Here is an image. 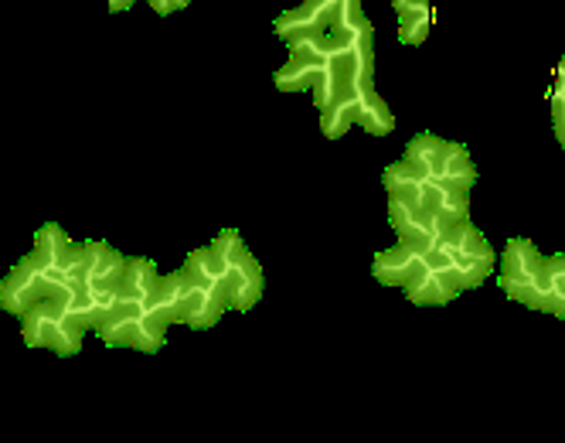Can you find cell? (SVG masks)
Returning <instances> with one entry per match:
<instances>
[{
    "label": "cell",
    "instance_id": "obj_16",
    "mask_svg": "<svg viewBox=\"0 0 565 443\" xmlns=\"http://www.w3.org/2000/svg\"><path fill=\"white\" fill-rule=\"evenodd\" d=\"M548 273L555 279V294H558V317H565V253L548 256Z\"/></svg>",
    "mask_w": 565,
    "mask_h": 443
},
{
    "label": "cell",
    "instance_id": "obj_3",
    "mask_svg": "<svg viewBox=\"0 0 565 443\" xmlns=\"http://www.w3.org/2000/svg\"><path fill=\"white\" fill-rule=\"evenodd\" d=\"M68 294H72V287H65L55 297L38 300L21 317V335L31 348H52L55 355H75L78 348H83L86 328L68 314V307H65Z\"/></svg>",
    "mask_w": 565,
    "mask_h": 443
},
{
    "label": "cell",
    "instance_id": "obj_8",
    "mask_svg": "<svg viewBox=\"0 0 565 443\" xmlns=\"http://www.w3.org/2000/svg\"><path fill=\"white\" fill-rule=\"evenodd\" d=\"M426 266V250L423 246H413V243H398L392 250H382L372 263V273L375 279H382V284L388 287H406L409 279Z\"/></svg>",
    "mask_w": 565,
    "mask_h": 443
},
{
    "label": "cell",
    "instance_id": "obj_21",
    "mask_svg": "<svg viewBox=\"0 0 565 443\" xmlns=\"http://www.w3.org/2000/svg\"><path fill=\"white\" fill-rule=\"evenodd\" d=\"M351 4H361V0H351Z\"/></svg>",
    "mask_w": 565,
    "mask_h": 443
},
{
    "label": "cell",
    "instance_id": "obj_14",
    "mask_svg": "<svg viewBox=\"0 0 565 443\" xmlns=\"http://www.w3.org/2000/svg\"><path fill=\"white\" fill-rule=\"evenodd\" d=\"M439 181H447L454 188H463V191H470L477 184V165H473V157H470V150L463 144L450 140L447 165H443V178Z\"/></svg>",
    "mask_w": 565,
    "mask_h": 443
},
{
    "label": "cell",
    "instance_id": "obj_13",
    "mask_svg": "<svg viewBox=\"0 0 565 443\" xmlns=\"http://www.w3.org/2000/svg\"><path fill=\"white\" fill-rule=\"evenodd\" d=\"M358 89L361 86H348L328 109H320V130H324L328 140H338L348 134V127H354L358 116Z\"/></svg>",
    "mask_w": 565,
    "mask_h": 443
},
{
    "label": "cell",
    "instance_id": "obj_15",
    "mask_svg": "<svg viewBox=\"0 0 565 443\" xmlns=\"http://www.w3.org/2000/svg\"><path fill=\"white\" fill-rule=\"evenodd\" d=\"M429 24H433L429 0H419V4L398 11V38H402V45H423L426 34H429Z\"/></svg>",
    "mask_w": 565,
    "mask_h": 443
},
{
    "label": "cell",
    "instance_id": "obj_10",
    "mask_svg": "<svg viewBox=\"0 0 565 443\" xmlns=\"http://www.w3.org/2000/svg\"><path fill=\"white\" fill-rule=\"evenodd\" d=\"M83 253H86V279L89 284L119 291L124 273H127V256H119L106 243H83Z\"/></svg>",
    "mask_w": 565,
    "mask_h": 443
},
{
    "label": "cell",
    "instance_id": "obj_11",
    "mask_svg": "<svg viewBox=\"0 0 565 443\" xmlns=\"http://www.w3.org/2000/svg\"><path fill=\"white\" fill-rule=\"evenodd\" d=\"M447 150H450V140H443L436 134H419L409 140L406 147V157L402 160H409V165L416 171H423L426 178H443V165H447Z\"/></svg>",
    "mask_w": 565,
    "mask_h": 443
},
{
    "label": "cell",
    "instance_id": "obj_6",
    "mask_svg": "<svg viewBox=\"0 0 565 443\" xmlns=\"http://www.w3.org/2000/svg\"><path fill=\"white\" fill-rule=\"evenodd\" d=\"M49 291L42 284V273H38V263L28 256L21 260L8 276H4V284H0V307L24 317L38 300H45Z\"/></svg>",
    "mask_w": 565,
    "mask_h": 443
},
{
    "label": "cell",
    "instance_id": "obj_9",
    "mask_svg": "<svg viewBox=\"0 0 565 443\" xmlns=\"http://www.w3.org/2000/svg\"><path fill=\"white\" fill-rule=\"evenodd\" d=\"M406 294L413 304H423V307H433V304H450L460 291L454 287V279H450V270H443V266H423L409 284H406Z\"/></svg>",
    "mask_w": 565,
    "mask_h": 443
},
{
    "label": "cell",
    "instance_id": "obj_5",
    "mask_svg": "<svg viewBox=\"0 0 565 443\" xmlns=\"http://www.w3.org/2000/svg\"><path fill=\"white\" fill-rule=\"evenodd\" d=\"M212 250L225 263L232 310H253L263 300V266H259V260L249 253V246L242 243V235L235 229L218 232L212 239Z\"/></svg>",
    "mask_w": 565,
    "mask_h": 443
},
{
    "label": "cell",
    "instance_id": "obj_1",
    "mask_svg": "<svg viewBox=\"0 0 565 443\" xmlns=\"http://www.w3.org/2000/svg\"><path fill=\"white\" fill-rule=\"evenodd\" d=\"M501 291L535 310L558 317V294L548 273V256H542L529 239H511L501 256Z\"/></svg>",
    "mask_w": 565,
    "mask_h": 443
},
{
    "label": "cell",
    "instance_id": "obj_2",
    "mask_svg": "<svg viewBox=\"0 0 565 443\" xmlns=\"http://www.w3.org/2000/svg\"><path fill=\"white\" fill-rule=\"evenodd\" d=\"M188 276L194 279V307L184 317V325L194 331H209L218 325V317L232 307V294H228V276H225V263L222 256L212 250V243L205 250H194L184 260Z\"/></svg>",
    "mask_w": 565,
    "mask_h": 443
},
{
    "label": "cell",
    "instance_id": "obj_4",
    "mask_svg": "<svg viewBox=\"0 0 565 443\" xmlns=\"http://www.w3.org/2000/svg\"><path fill=\"white\" fill-rule=\"evenodd\" d=\"M358 21H365V11H361V4H351V0H303L300 8L282 11L276 18L273 31L287 45H294V42H300V38L328 34L331 28L358 24Z\"/></svg>",
    "mask_w": 565,
    "mask_h": 443
},
{
    "label": "cell",
    "instance_id": "obj_18",
    "mask_svg": "<svg viewBox=\"0 0 565 443\" xmlns=\"http://www.w3.org/2000/svg\"><path fill=\"white\" fill-rule=\"evenodd\" d=\"M147 4L157 11V14H174V11H181V8H188L191 0H147Z\"/></svg>",
    "mask_w": 565,
    "mask_h": 443
},
{
    "label": "cell",
    "instance_id": "obj_17",
    "mask_svg": "<svg viewBox=\"0 0 565 443\" xmlns=\"http://www.w3.org/2000/svg\"><path fill=\"white\" fill-rule=\"evenodd\" d=\"M552 127H555L558 144L565 147V96H555V93H552Z\"/></svg>",
    "mask_w": 565,
    "mask_h": 443
},
{
    "label": "cell",
    "instance_id": "obj_20",
    "mask_svg": "<svg viewBox=\"0 0 565 443\" xmlns=\"http://www.w3.org/2000/svg\"><path fill=\"white\" fill-rule=\"evenodd\" d=\"M413 4H419V0H392L395 14H398V11H406V8H413Z\"/></svg>",
    "mask_w": 565,
    "mask_h": 443
},
{
    "label": "cell",
    "instance_id": "obj_19",
    "mask_svg": "<svg viewBox=\"0 0 565 443\" xmlns=\"http://www.w3.org/2000/svg\"><path fill=\"white\" fill-rule=\"evenodd\" d=\"M134 4H137V0H109V11H127Z\"/></svg>",
    "mask_w": 565,
    "mask_h": 443
},
{
    "label": "cell",
    "instance_id": "obj_7",
    "mask_svg": "<svg viewBox=\"0 0 565 443\" xmlns=\"http://www.w3.org/2000/svg\"><path fill=\"white\" fill-rule=\"evenodd\" d=\"M388 222H392V229H395V235L402 239V243H413V246H423V250H429L433 239L447 229L426 209L406 205V201H398V198H388Z\"/></svg>",
    "mask_w": 565,
    "mask_h": 443
},
{
    "label": "cell",
    "instance_id": "obj_12",
    "mask_svg": "<svg viewBox=\"0 0 565 443\" xmlns=\"http://www.w3.org/2000/svg\"><path fill=\"white\" fill-rule=\"evenodd\" d=\"M354 127H365V134L372 137H385L395 130V116L385 106V99L375 93V86H361L358 89V116H354Z\"/></svg>",
    "mask_w": 565,
    "mask_h": 443
}]
</instances>
